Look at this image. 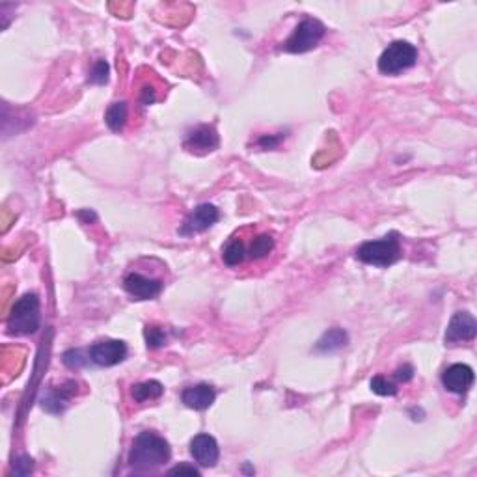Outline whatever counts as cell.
Masks as SVG:
<instances>
[{
	"instance_id": "27",
	"label": "cell",
	"mask_w": 477,
	"mask_h": 477,
	"mask_svg": "<svg viewBox=\"0 0 477 477\" xmlns=\"http://www.w3.org/2000/svg\"><path fill=\"white\" fill-rule=\"evenodd\" d=\"M280 142H282V136H261L258 140V146L261 149H272L276 148Z\"/></svg>"
},
{
	"instance_id": "24",
	"label": "cell",
	"mask_w": 477,
	"mask_h": 477,
	"mask_svg": "<svg viewBox=\"0 0 477 477\" xmlns=\"http://www.w3.org/2000/svg\"><path fill=\"white\" fill-rule=\"evenodd\" d=\"M34 468V461L30 457H19L17 458V463H15V473L17 476H26V473L32 472Z\"/></svg>"
},
{
	"instance_id": "6",
	"label": "cell",
	"mask_w": 477,
	"mask_h": 477,
	"mask_svg": "<svg viewBox=\"0 0 477 477\" xmlns=\"http://www.w3.org/2000/svg\"><path fill=\"white\" fill-rule=\"evenodd\" d=\"M88 353H90L91 362L101 368H110V366L124 362L127 356V345L119 339H101L91 345Z\"/></svg>"
},
{
	"instance_id": "2",
	"label": "cell",
	"mask_w": 477,
	"mask_h": 477,
	"mask_svg": "<svg viewBox=\"0 0 477 477\" xmlns=\"http://www.w3.org/2000/svg\"><path fill=\"white\" fill-rule=\"evenodd\" d=\"M399 256H401V241L396 231L384 235L378 241L360 244L356 250V259L373 267H390L399 259Z\"/></svg>"
},
{
	"instance_id": "25",
	"label": "cell",
	"mask_w": 477,
	"mask_h": 477,
	"mask_svg": "<svg viewBox=\"0 0 477 477\" xmlns=\"http://www.w3.org/2000/svg\"><path fill=\"white\" fill-rule=\"evenodd\" d=\"M168 473L170 476H181V473H185V476H200V470L194 466H189V464H179V466H174L168 470Z\"/></svg>"
},
{
	"instance_id": "14",
	"label": "cell",
	"mask_w": 477,
	"mask_h": 477,
	"mask_svg": "<svg viewBox=\"0 0 477 477\" xmlns=\"http://www.w3.org/2000/svg\"><path fill=\"white\" fill-rule=\"evenodd\" d=\"M75 388H76L75 382L69 381L66 382L64 386L49 390L47 396L41 399V406H44L47 412H51V414H60V412H64V408L67 406V403H69V399L73 397V393H75Z\"/></svg>"
},
{
	"instance_id": "20",
	"label": "cell",
	"mask_w": 477,
	"mask_h": 477,
	"mask_svg": "<svg viewBox=\"0 0 477 477\" xmlns=\"http://www.w3.org/2000/svg\"><path fill=\"white\" fill-rule=\"evenodd\" d=\"M90 360H91L90 353H84L81 348H69V351H66L62 356V362L66 363L69 369L84 368Z\"/></svg>"
},
{
	"instance_id": "1",
	"label": "cell",
	"mask_w": 477,
	"mask_h": 477,
	"mask_svg": "<svg viewBox=\"0 0 477 477\" xmlns=\"http://www.w3.org/2000/svg\"><path fill=\"white\" fill-rule=\"evenodd\" d=\"M170 446L163 436L155 433H140L129 451V464L134 470H153L170 461Z\"/></svg>"
},
{
	"instance_id": "9",
	"label": "cell",
	"mask_w": 477,
	"mask_h": 477,
	"mask_svg": "<svg viewBox=\"0 0 477 477\" xmlns=\"http://www.w3.org/2000/svg\"><path fill=\"white\" fill-rule=\"evenodd\" d=\"M191 455L200 466L213 468L220 458L219 444L211 434H196L191 440Z\"/></svg>"
},
{
	"instance_id": "7",
	"label": "cell",
	"mask_w": 477,
	"mask_h": 477,
	"mask_svg": "<svg viewBox=\"0 0 477 477\" xmlns=\"http://www.w3.org/2000/svg\"><path fill=\"white\" fill-rule=\"evenodd\" d=\"M220 219V213L213 204H201V206L196 207L194 211L189 213V216L185 219L183 226L179 228V234L189 237V235L196 234H204L213 224H216V220Z\"/></svg>"
},
{
	"instance_id": "17",
	"label": "cell",
	"mask_w": 477,
	"mask_h": 477,
	"mask_svg": "<svg viewBox=\"0 0 477 477\" xmlns=\"http://www.w3.org/2000/svg\"><path fill=\"white\" fill-rule=\"evenodd\" d=\"M127 114H129V110H127V103H124V101L112 103L105 114V121H106V125H109V129L114 131V133H119V131L125 127Z\"/></svg>"
},
{
	"instance_id": "21",
	"label": "cell",
	"mask_w": 477,
	"mask_h": 477,
	"mask_svg": "<svg viewBox=\"0 0 477 477\" xmlns=\"http://www.w3.org/2000/svg\"><path fill=\"white\" fill-rule=\"evenodd\" d=\"M144 336H146V343H148L149 348H159L166 343V334H164V330L161 326L148 325L144 330Z\"/></svg>"
},
{
	"instance_id": "15",
	"label": "cell",
	"mask_w": 477,
	"mask_h": 477,
	"mask_svg": "<svg viewBox=\"0 0 477 477\" xmlns=\"http://www.w3.org/2000/svg\"><path fill=\"white\" fill-rule=\"evenodd\" d=\"M347 341L348 336L343 328H330L328 332L317 341L315 351H317V353H334V351H339L341 347H345Z\"/></svg>"
},
{
	"instance_id": "18",
	"label": "cell",
	"mask_w": 477,
	"mask_h": 477,
	"mask_svg": "<svg viewBox=\"0 0 477 477\" xmlns=\"http://www.w3.org/2000/svg\"><path fill=\"white\" fill-rule=\"evenodd\" d=\"M246 256H248V250H246L243 241L237 237L231 239V241L226 244V248L222 250V258H224V263L228 267H237V265H241V263L246 259Z\"/></svg>"
},
{
	"instance_id": "11",
	"label": "cell",
	"mask_w": 477,
	"mask_h": 477,
	"mask_svg": "<svg viewBox=\"0 0 477 477\" xmlns=\"http://www.w3.org/2000/svg\"><path fill=\"white\" fill-rule=\"evenodd\" d=\"M473 369L466 363H453L442 373V384L446 390L463 396L473 384Z\"/></svg>"
},
{
	"instance_id": "13",
	"label": "cell",
	"mask_w": 477,
	"mask_h": 477,
	"mask_svg": "<svg viewBox=\"0 0 477 477\" xmlns=\"http://www.w3.org/2000/svg\"><path fill=\"white\" fill-rule=\"evenodd\" d=\"M216 399L215 388L209 384H196V386H189L183 390L181 401L185 406L192 408V411H206L209 408Z\"/></svg>"
},
{
	"instance_id": "8",
	"label": "cell",
	"mask_w": 477,
	"mask_h": 477,
	"mask_svg": "<svg viewBox=\"0 0 477 477\" xmlns=\"http://www.w3.org/2000/svg\"><path fill=\"white\" fill-rule=\"evenodd\" d=\"M125 291L134 296L136 301H151L155 296L161 295L163 291V282L155 280V278H148L139 272H131L124 280Z\"/></svg>"
},
{
	"instance_id": "19",
	"label": "cell",
	"mask_w": 477,
	"mask_h": 477,
	"mask_svg": "<svg viewBox=\"0 0 477 477\" xmlns=\"http://www.w3.org/2000/svg\"><path fill=\"white\" fill-rule=\"evenodd\" d=\"M272 248H274V239H272L271 235H258V237L252 241V244H250L248 258L261 259L265 258V256H268V253L272 252Z\"/></svg>"
},
{
	"instance_id": "23",
	"label": "cell",
	"mask_w": 477,
	"mask_h": 477,
	"mask_svg": "<svg viewBox=\"0 0 477 477\" xmlns=\"http://www.w3.org/2000/svg\"><path fill=\"white\" fill-rule=\"evenodd\" d=\"M109 64H106L105 60H97V62L94 64V67H91L88 82H90V84H105V82L109 81Z\"/></svg>"
},
{
	"instance_id": "10",
	"label": "cell",
	"mask_w": 477,
	"mask_h": 477,
	"mask_svg": "<svg viewBox=\"0 0 477 477\" xmlns=\"http://www.w3.org/2000/svg\"><path fill=\"white\" fill-rule=\"evenodd\" d=\"M477 334V323L468 311H457L449 321L446 330V343H458V341H470Z\"/></svg>"
},
{
	"instance_id": "28",
	"label": "cell",
	"mask_w": 477,
	"mask_h": 477,
	"mask_svg": "<svg viewBox=\"0 0 477 477\" xmlns=\"http://www.w3.org/2000/svg\"><path fill=\"white\" fill-rule=\"evenodd\" d=\"M79 219H84V224H88L90 220H96V213H91V211H79Z\"/></svg>"
},
{
	"instance_id": "22",
	"label": "cell",
	"mask_w": 477,
	"mask_h": 477,
	"mask_svg": "<svg viewBox=\"0 0 477 477\" xmlns=\"http://www.w3.org/2000/svg\"><path fill=\"white\" fill-rule=\"evenodd\" d=\"M371 390L377 393V396H396L397 393V386L393 382L388 381L386 377H382V375H377V377L371 381Z\"/></svg>"
},
{
	"instance_id": "3",
	"label": "cell",
	"mask_w": 477,
	"mask_h": 477,
	"mask_svg": "<svg viewBox=\"0 0 477 477\" xmlns=\"http://www.w3.org/2000/svg\"><path fill=\"white\" fill-rule=\"evenodd\" d=\"M39 328V298L36 293H26L15 302L8 317V332L15 336L34 334Z\"/></svg>"
},
{
	"instance_id": "5",
	"label": "cell",
	"mask_w": 477,
	"mask_h": 477,
	"mask_svg": "<svg viewBox=\"0 0 477 477\" xmlns=\"http://www.w3.org/2000/svg\"><path fill=\"white\" fill-rule=\"evenodd\" d=\"M418 60V51L408 41H393L384 49V53L378 58V71L384 75H397L412 67Z\"/></svg>"
},
{
	"instance_id": "26",
	"label": "cell",
	"mask_w": 477,
	"mask_h": 477,
	"mask_svg": "<svg viewBox=\"0 0 477 477\" xmlns=\"http://www.w3.org/2000/svg\"><path fill=\"white\" fill-rule=\"evenodd\" d=\"M393 377H396L399 382H408L412 377H414V368H412L411 363H405V366L396 369Z\"/></svg>"
},
{
	"instance_id": "4",
	"label": "cell",
	"mask_w": 477,
	"mask_h": 477,
	"mask_svg": "<svg viewBox=\"0 0 477 477\" xmlns=\"http://www.w3.org/2000/svg\"><path fill=\"white\" fill-rule=\"evenodd\" d=\"M326 29L325 24L317 19H304L296 24V29L293 30V34L286 39L283 44V51L293 54H301L308 53L311 49H315L319 45V41L325 38Z\"/></svg>"
},
{
	"instance_id": "12",
	"label": "cell",
	"mask_w": 477,
	"mask_h": 477,
	"mask_svg": "<svg viewBox=\"0 0 477 477\" xmlns=\"http://www.w3.org/2000/svg\"><path fill=\"white\" fill-rule=\"evenodd\" d=\"M185 148L192 153H198V155L215 151L219 148V134H216L215 127L213 125H198L186 136Z\"/></svg>"
},
{
	"instance_id": "16",
	"label": "cell",
	"mask_w": 477,
	"mask_h": 477,
	"mask_svg": "<svg viewBox=\"0 0 477 477\" xmlns=\"http://www.w3.org/2000/svg\"><path fill=\"white\" fill-rule=\"evenodd\" d=\"M164 393L163 384L159 381H146L140 382V384H134L131 388V396L136 403H146L151 401V399H159V397Z\"/></svg>"
}]
</instances>
